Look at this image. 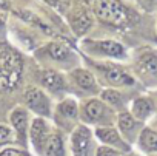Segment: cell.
I'll return each mask as SVG.
<instances>
[{
  "label": "cell",
  "mask_w": 157,
  "mask_h": 156,
  "mask_svg": "<svg viewBox=\"0 0 157 156\" xmlns=\"http://www.w3.org/2000/svg\"><path fill=\"white\" fill-rule=\"evenodd\" d=\"M139 144H140L142 150H145V151H157V133L145 128L140 133Z\"/></svg>",
  "instance_id": "obj_14"
},
{
  "label": "cell",
  "mask_w": 157,
  "mask_h": 156,
  "mask_svg": "<svg viewBox=\"0 0 157 156\" xmlns=\"http://www.w3.org/2000/svg\"><path fill=\"white\" fill-rule=\"evenodd\" d=\"M96 134H97V138H99L102 142H105V144H108V145H116L117 148H120V150H123V151H128V150H129V147L122 141L120 134H119L114 128H108V127H105V128H97V130H96Z\"/></svg>",
  "instance_id": "obj_7"
},
{
  "label": "cell",
  "mask_w": 157,
  "mask_h": 156,
  "mask_svg": "<svg viewBox=\"0 0 157 156\" xmlns=\"http://www.w3.org/2000/svg\"><path fill=\"white\" fill-rule=\"evenodd\" d=\"M0 156H29V153H26V150H20L16 147H5L0 150Z\"/></svg>",
  "instance_id": "obj_23"
},
{
  "label": "cell",
  "mask_w": 157,
  "mask_h": 156,
  "mask_svg": "<svg viewBox=\"0 0 157 156\" xmlns=\"http://www.w3.org/2000/svg\"><path fill=\"white\" fill-rule=\"evenodd\" d=\"M43 156H65V144L60 134H51L46 139Z\"/></svg>",
  "instance_id": "obj_11"
},
{
  "label": "cell",
  "mask_w": 157,
  "mask_h": 156,
  "mask_svg": "<svg viewBox=\"0 0 157 156\" xmlns=\"http://www.w3.org/2000/svg\"><path fill=\"white\" fill-rule=\"evenodd\" d=\"M96 16L109 23V25H122L126 20V10L117 0H90Z\"/></svg>",
  "instance_id": "obj_2"
},
{
  "label": "cell",
  "mask_w": 157,
  "mask_h": 156,
  "mask_svg": "<svg viewBox=\"0 0 157 156\" xmlns=\"http://www.w3.org/2000/svg\"><path fill=\"white\" fill-rule=\"evenodd\" d=\"M96 156H119V153L114 148H109L108 145H103V147H99L97 148Z\"/></svg>",
  "instance_id": "obj_24"
},
{
  "label": "cell",
  "mask_w": 157,
  "mask_h": 156,
  "mask_svg": "<svg viewBox=\"0 0 157 156\" xmlns=\"http://www.w3.org/2000/svg\"><path fill=\"white\" fill-rule=\"evenodd\" d=\"M60 111H62L63 116L74 119V118L77 116V104H75V101H72V99L63 101L62 105H60Z\"/></svg>",
  "instance_id": "obj_20"
},
{
  "label": "cell",
  "mask_w": 157,
  "mask_h": 156,
  "mask_svg": "<svg viewBox=\"0 0 157 156\" xmlns=\"http://www.w3.org/2000/svg\"><path fill=\"white\" fill-rule=\"evenodd\" d=\"M29 139L37 153H43L45 144H46V124L43 119H34L29 127Z\"/></svg>",
  "instance_id": "obj_6"
},
{
  "label": "cell",
  "mask_w": 157,
  "mask_h": 156,
  "mask_svg": "<svg viewBox=\"0 0 157 156\" xmlns=\"http://www.w3.org/2000/svg\"><path fill=\"white\" fill-rule=\"evenodd\" d=\"M23 98H25L26 105L33 111H36V113H39L42 116H48L49 114V101L39 88H28L25 91Z\"/></svg>",
  "instance_id": "obj_4"
},
{
  "label": "cell",
  "mask_w": 157,
  "mask_h": 156,
  "mask_svg": "<svg viewBox=\"0 0 157 156\" xmlns=\"http://www.w3.org/2000/svg\"><path fill=\"white\" fill-rule=\"evenodd\" d=\"M71 147L74 156H90L91 154V133L86 127H77L71 138Z\"/></svg>",
  "instance_id": "obj_3"
},
{
  "label": "cell",
  "mask_w": 157,
  "mask_h": 156,
  "mask_svg": "<svg viewBox=\"0 0 157 156\" xmlns=\"http://www.w3.org/2000/svg\"><path fill=\"white\" fill-rule=\"evenodd\" d=\"M23 62L10 45L0 42V91H11L20 81Z\"/></svg>",
  "instance_id": "obj_1"
},
{
  "label": "cell",
  "mask_w": 157,
  "mask_h": 156,
  "mask_svg": "<svg viewBox=\"0 0 157 156\" xmlns=\"http://www.w3.org/2000/svg\"><path fill=\"white\" fill-rule=\"evenodd\" d=\"M100 68L103 70V73H105V76H106V79H109V81L114 82V84L126 85V84H132V82H134L132 77H129L125 71H122L120 68H117V66H114V65H109V66L100 65Z\"/></svg>",
  "instance_id": "obj_10"
},
{
  "label": "cell",
  "mask_w": 157,
  "mask_h": 156,
  "mask_svg": "<svg viewBox=\"0 0 157 156\" xmlns=\"http://www.w3.org/2000/svg\"><path fill=\"white\" fill-rule=\"evenodd\" d=\"M5 23H6V13L3 10H0V30L5 28Z\"/></svg>",
  "instance_id": "obj_25"
},
{
  "label": "cell",
  "mask_w": 157,
  "mask_h": 156,
  "mask_svg": "<svg viewBox=\"0 0 157 156\" xmlns=\"http://www.w3.org/2000/svg\"><path fill=\"white\" fill-rule=\"evenodd\" d=\"M97 46L100 48L102 53H105L108 56H113V57H122L125 54L123 46L117 42H113V40H103V42L97 43Z\"/></svg>",
  "instance_id": "obj_17"
},
{
  "label": "cell",
  "mask_w": 157,
  "mask_h": 156,
  "mask_svg": "<svg viewBox=\"0 0 157 156\" xmlns=\"http://www.w3.org/2000/svg\"><path fill=\"white\" fill-rule=\"evenodd\" d=\"M71 23H72L75 33L82 34V33H85V31L90 28V25H91V19H90L85 13H78V14H75V16L72 17Z\"/></svg>",
  "instance_id": "obj_18"
},
{
  "label": "cell",
  "mask_w": 157,
  "mask_h": 156,
  "mask_svg": "<svg viewBox=\"0 0 157 156\" xmlns=\"http://www.w3.org/2000/svg\"><path fill=\"white\" fill-rule=\"evenodd\" d=\"M139 68L142 73L157 76V56L154 54H143L139 60Z\"/></svg>",
  "instance_id": "obj_15"
},
{
  "label": "cell",
  "mask_w": 157,
  "mask_h": 156,
  "mask_svg": "<svg viewBox=\"0 0 157 156\" xmlns=\"http://www.w3.org/2000/svg\"><path fill=\"white\" fill-rule=\"evenodd\" d=\"M10 119H11V125H13V130L16 133L17 142L25 145L26 136H28V114H26V111L22 107H17L11 111Z\"/></svg>",
  "instance_id": "obj_5"
},
{
  "label": "cell",
  "mask_w": 157,
  "mask_h": 156,
  "mask_svg": "<svg viewBox=\"0 0 157 156\" xmlns=\"http://www.w3.org/2000/svg\"><path fill=\"white\" fill-rule=\"evenodd\" d=\"M102 98H103L105 102H108V104H111V105H116V107H120V105L123 104V102H122V96H120L117 91H114V90H106V91H103Z\"/></svg>",
  "instance_id": "obj_22"
},
{
  "label": "cell",
  "mask_w": 157,
  "mask_h": 156,
  "mask_svg": "<svg viewBox=\"0 0 157 156\" xmlns=\"http://www.w3.org/2000/svg\"><path fill=\"white\" fill-rule=\"evenodd\" d=\"M14 134H13V130L8 127V125H3V124H0V150H2L3 145L13 142L14 139ZM5 148V147H3Z\"/></svg>",
  "instance_id": "obj_21"
},
{
  "label": "cell",
  "mask_w": 157,
  "mask_h": 156,
  "mask_svg": "<svg viewBox=\"0 0 157 156\" xmlns=\"http://www.w3.org/2000/svg\"><path fill=\"white\" fill-rule=\"evenodd\" d=\"M74 76V79L75 82L78 84V87H82L85 90H90V91H94L96 90V81H94V77L90 71L86 70H77L72 73Z\"/></svg>",
  "instance_id": "obj_13"
},
{
  "label": "cell",
  "mask_w": 157,
  "mask_h": 156,
  "mask_svg": "<svg viewBox=\"0 0 157 156\" xmlns=\"http://www.w3.org/2000/svg\"><path fill=\"white\" fill-rule=\"evenodd\" d=\"M46 3H49V5H56L57 3V0H45Z\"/></svg>",
  "instance_id": "obj_26"
},
{
  "label": "cell",
  "mask_w": 157,
  "mask_h": 156,
  "mask_svg": "<svg viewBox=\"0 0 157 156\" xmlns=\"http://www.w3.org/2000/svg\"><path fill=\"white\" fill-rule=\"evenodd\" d=\"M109 113L106 111L105 105L100 102V101H90L86 105H85V118L91 122H99L102 119H105Z\"/></svg>",
  "instance_id": "obj_9"
},
{
  "label": "cell",
  "mask_w": 157,
  "mask_h": 156,
  "mask_svg": "<svg viewBox=\"0 0 157 156\" xmlns=\"http://www.w3.org/2000/svg\"><path fill=\"white\" fill-rule=\"evenodd\" d=\"M48 53L56 60H65L69 56V50L66 46H63L62 43H51L48 46Z\"/></svg>",
  "instance_id": "obj_19"
},
{
  "label": "cell",
  "mask_w": 157,
  "mask_h": 156,
  "mask_svg": "<svg viewBox=\"0 0 157 156\" xmlns=\"http://www.w3.org/2000/svg\"><path fill=\"white\" fill-rule=\"evenodd\" d=\"M40 82H42L43 87H46L51 91H62L63 87H65L63 77L52 70H46L40 74Z\"/></svg>",
  "instance_id": "obj_8"
},
{
  "label": "cell",
  "mask_w": 157,
  "mask_h": 156,
  "mask_svg": "<svg viewBox=\"0 0 157 156\" xmlns=\"http://www.w3.org/2000/svg\"><path fill=\"white\" fill-rule=\"evenodd\" d=\"M119 127H120V130L126 134V138H128V141H134L132 138H134V134H136V130H137V122L134 121V118L131 116V114H128V113H122L120 116H119Z\"/></svg>",
  "instance_id": "obj_12"
},
{
  "label": "cell",
  "mask_w": 157,
  "mask_h": 156,
  "mask_svg": "<svg viewBox=\"0 0 157 156\" xmlns=\"http://www.w3.org/2000/svg\"><path fill=\"white\" fill-rule=\"evenodd\" d=\"M152 111V104L148 101V99H137L134 104H132V113L137 119H146Z\"/></svg>",
  "instance_id": "obj_16"
}]
</instances>
